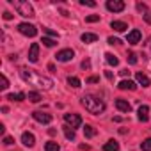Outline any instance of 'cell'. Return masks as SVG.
Wrapping results in <instances>:
<instances>
[{
    "label": "cell",
    "instance_id": "1",
    "mask_svg": "<svg viewBox=\"0 0 151 151\" xmlns=\"http://www.w3.org/2000/svg\"><path fill=\"white\" fill-rule=\"evenodd\" d=\"M20 77L25 80V82H30L37 87H43V89H52L53 82L48 78V77H43V75H39L37 71L34 69H27V68H22L20 69Z\"/></svg>",
    "mask_w": 151,
    "mask_h": 151
},
{
    "label": "cell",
    "instance_id": "2",
    "mask_svg": "<svg viewBox=\"0 0 151 151\" xmlns=\"http://www.w3.org/2000/svg\"><path fill=\"white\" fill-rule=\"evenodd\" d=\"M80 103H82V105L86 107V110L91 112V114H101V112L105 110V101L100 100L98 96H93V94H84V96L80 98Z\"/></svg>",
    "mask_w": 151,
    "mask_h": 151
},
{
    "label": "cell",
    "instance_id": "3",
    "mask_svg": "<svg viewBox=\"0 0 151 151\" xmlns=\"http://www.w3.org/2000/svg\"><path fill=\"white\" fill-rule=\"evenodd\" d=\"M11 4L14 6L16 13L20 16H25V18H32L34 16V7L27 2V0H11Z\"/></svg>",
    "mask_w": 151,
    "mask_h": 151
},
{
    "label": "cell",
    "instance_id": "4",
    "mask_svg": "<svg viewBox=\"0 0 151 151\" xmlns=\"http://www.w3.org/2000/svg\"><path fill=\"white\" fill-rule=\"evenodd\" d=\"M64 121H66V124L71 126L73 130L78 128V126L82 124V117H80L78 114H64Z\"/></svg>",
    "mask_w": 151,
    "mask_h": 151
},
{
    "label": "cell",
    "instance_id": "5",
    "mask_svg": "<svg viewBox=\"0 0 151 151\" xmlns=\"http://www.w3.org/2000/svg\"><path fill=\"white\" fill-rule=\"evenodd\" d=\"M18 30H20V34L29 36V37H34V36L37 34V29H36L32 23H20V25H18Z\"/></svg>",
    "mask_w": 151,
    "mask_h": 151
},
{
    "label": "cell",
    "instance_id": "6",
    "mask_svg": "<svg viewBox=\"0 0 151 151\" xmlns=\"http://www.w3.org/2000/svg\"><path fill=\"white\" fill-rule=\"evenodd\" d=\"M73 57H75V52L71 48H64V50L57 52V55H55V59L59 62H69V60H73Z\"/></svg>",
    "mask_w": 151,
    "mask_h": 151
},
{
    "label": "cell",
    "instance_id": "7",
    "mask_svg": "<svg viewBox=\"0 0 151 151\" xmlns=\"http://www.w3.org/2000/svg\"><path fill=\"white\" fill-rule=\"evenodd\" d=\"M107 9L110 11V13H121V11H124V2L123 0H107Z\"/></svg>",
    "mask_w": 151,
    "mask_h": 151
},
{
    "label": "cell",
    "instance_id": "8",
    "mask_svg": "<svg viewBox=\"0 0 151 151\" xmlns=\"http://www.w3.org/2000/svg\"><path fill=\"white\" fill-rule=\"evenodd\" d=\"M32 117L37 121V123H43V124H48V123H52V114H46V112H41V110H36V112H32Z\"/></svg>",
    "mask_w": 151,
    "mask_h": 151
},
{
    "label": "cell",
    "instance_id": "9",
    "mask_svg": "<svg viewBox=\"0 0 151 151\" xmlns=\"http://www.w3.org/2000/svg\"><path fill=\"white\" fill-rule=\"evenodd\" d=\"M37 59H39V45L32 43L30 48H29V60L30 62H37Z\"/></svg>",
    "mask_w": 151,
    "mask_h": 151
},
{
    "label": "cell",
    "instance_id": "10",
    "mask_svg": "<svg viewBox=\"0 0 151 151\" xmlns=\"http://www.w3.org/2000/svg\"><path fill=\"white\" fill-rule=\"evenodd\" d=\"M22 142H23L27 147H32V146L36 144V137H34L30 132H23V135H22Z\"/></svg>",
    "mask_w": 151,
    "mask_h": 151
},
{
    "label": "cell",
    "instance_id": "11",
    "mask_svg": "<svg viewBox=\"0 0 151 151\" xmlns=\"http://www.w3.org/2000/svg\"><path fill=\"white\" fill-rule=\"evenodd\" d=\"M140 37H142V34H140V30H132L130 34H128V37H126V41L130 43V45H137L139 41H140Z\"/></svg>",
    "mask_w": 151,
    "mask_h": 151
},
{
    "label": "cell",
    "instance_id": "12",
    "mask_svg": "<svg viewBox=\"0 0 151 151\" xmlns=\"http://www.w3.org/2000/svg\"><path fill=\"white\" fill-rule=\"evenodd\" d=\"M117 87H119L121 91H126V89H128V91H135V89H137V84L132 82V80H121Z\"/></svg>",
    "mask_w": 151,
    "mask_h": 151
},
{
    "label": "cell",
    "instance_id": "13",
    "mask_svg": "<svg viewBox=\"0 0 151 151\" xmlns=\"http://www.w3.org/2000/svg\"><path fill=\"white\" fill-rule=\"evenodd\" d=\"M147 119H149V107L147 105H140L139 107V121L146 123Z\"/></svg>",
    "mask_w": 151,
    "mask_h": 151
},
{
    "label": "cell",
    "instance_id": "14",
    "mask_svg": "<svg viewBox=\"0 0 151 151\" xmlns=\"http://www.w3.org/2000/svg\"><path fill=\"white\" fill-rule=\"evenodd\" d=\"M135 78H137V82H139V84H140L142 87H147V86L151 84L149 77H147V75H144V73H140V71H139V73L135 75Z\"/></svg>",
    "mask_w": 151,
    "mask_h": 151
},
{
    "label": "cell",
    "instance_id": "15",
    "mask_svg": "<svg viewBox=\"0 0 151 151\" xmlns=\"http://www.w3.org/2000/svg\"><path fill=\"white\" fill-rule=\"evenodd\" d=\"M116 107H117V110H121V112H130V110H132V105H130L126 100H116Z\"/></svg>",
    "mask_w": 151,
    "mask_h": 151
},
{
    "label": "cell",
    "instance_id": "16",
    "mask_svg": "<svg viewBox=\"0 0 151 151\" xmlns=\"http://www.w3.org/2000/svg\"><path fill=\"white\" fill-rule=\"evenodd\" d=\"M80 39H82L84 43H94V41H98V36L93 34V32H84V34L80 36Z\"/></svg>",
    "mask_w": 151,
    "mask_h": 151
},
{
    "label": "cell",
    "instance_id": "17",
    "mask_svg": "<svg viewBox=\"0 0 151 151\" xmlns=\"http://www.w3.org/2000/svg\"><path fill=\"white\" fill-rule=\"evenodd\" d=\"M110 27H112L116 32H124V30L128 29V25H126L124 22H112V23H110Z\"/></svg>",
    "mask_w": 151,
    "mask_h": 151
},
{
    "label": "cell",
    "instance_id": "18",
    "mask_svg": "<svg viewBox=\"0 0 151 151\" xmlns=\"http://www.w3.org/2000/svg\"><path fill=\"white\" fill-rule=\"evenodd\" d=\"M103 151H119V144L116 140H109V142H105Z\"/></svg>",
    "mask_w": 151,
    "mask_h": 151
},
{
    "label": "cell",
    "instance_id": "19",
    "mask_svg": "<svg viewBox=\"0 0 151 151\" xmlns=\"http://www.w3.org/2000/svg\"><path fill=\"white\" fill-rule=\"evenodd\" d=\"M62 130H64V135H66V139H68V140H75V137H77V133H75V130H73L71 126H68V124H66V126H64Z\"/></svg>",
    "mask_w": 151,
    "mask_h": 151
},
{
    "label": "cell",
    "instance_id": "20",
    "mask_svg": "<svg viewBox=\"0 0 151 151\" xmlns=\"http://www.w3.org/2000/svg\"><path fill=\"white\" fill-rule=\"evenodd\" d=\"M27 96L23 94V93H13V94H7V100H11V101H23Z\"/></svg>",
    "mask_w": 151,
    "mask_h": 151
},
{
    "label": "cell",
    "instance_id": "21",
    "mask_svg": "<svg viewBox=\"0 0 151 151\" xmlns=\"http://www.w3.org/2000/svg\"><path fill=\"white\" fill-rule=\"evenodd\" d=\"M68 84L73 87V89H78L80 86H82V82H80V78H77V77H68Z\"/></svg>",
    "mask_w": 151,
    "mask_h": 151
},
{
    "label": "cell",
    "instance_id": "22",
    "mask_svg": "<svg viewBox=\"0 0 151 151\" xmlns=\"http://www.w3.org/2000/svg\"><path fill=\"white\" fill-rule=\"evenodd\" d=\"M84 135H86L87 139L94 137V135H96V130H94V126H91V124H86V126H84Z\"/></svg>",
    "mask_w": 151,
    "mask_h": 151
},
{
    "label": "cell",
    "instance_id": "23",
    "mask_svg": "<svg viewBox=\"0 0 151 151\" xmlns=\"http://www.w3.org/2000/svg\"><path fill=\"white\" fill-rule=\"evenodd\" d=\"M59 149H60V146L57 142H53V140H48L45 144V151H59Z\"/></svg>",
    "mask_w": 151,
    "mask_h": 151
},
{
    "label": "cell",
    "instance_id": "24",
    "mask_svg": "<svg viewBox=\"0 0 151 151\" xmlns=\"http://www.w3.org/2000/svg\"><path fill=\"white\" fill-rule=\"evenodd\" d=\"M105 59H107V62H109L110 66H117V64H119V59H117L114 53H105Z\"/></svg>",
    "mask_w": 151,
    "mask_h": 151
},
{
    "label": "cell",
    "instance_id": "25",
    "mask_svg": "<svg viewBox=\"0 0 151 151\" xmlns=\"http://www.w3.org/2000/svg\"><path fill=\"white\" fill-rule=\"evenodd\" d=\"M27 98H29L32 103H39V101H41V94H39V93H36V91H30V93L27 94Z\"/></svg>",
    "mask_w": 151,
    "mask_h": 151
},
{
    "label": "cell",
    "instance_id": "26",
    "mask_svg": "<svg viewBox=\"0 0 151 151\" xmlns=\"http://www.w3.org/2000/svg\"><path fill=\"white\" fill-rule=\"evenodd\" d=\"M45 46H48V48H52V46H55L57 45V39H53V37H43V41H41Z\"/></svg>",
    "mask_w": 151,
    "mask_h": 151
},
{
    "label": "cell",
    "instance_id": "27",
    "mask_svg": "<svg viewBox=\"0 0 151 151\" xmlns=\"http://www.w3.org/2000/svg\"><path fill=\"white\" fill-rule=\"evenodd\" d=\"M140 147H142V151H151V139H146V140H142Z\"/></svg>",
    "mask_w": 151,
    "mask_h": 151
},
{
    "label": "cell",
    "instance_id": "28",
    "mask_svg": "<svg viewBox=\"0 0 151 151\" xmlns=\"http://www.w3.org/2000/svg\"><path fill=\"white\" fill-rule=\"evenodd\" d=\"M86 22H87V23H94V22H100V14H89V16L86 18Z\"/></svg>",
    "mask_w": 151,
    "mask_h": 151
},
{
    "label": "cell",
    "instance_id": "29",
    "mask_svg": "<svg viewBox=\"0 0 151 151\" xmlns=\"http://www.w3.org/2000/svg\"><path fill=\"white\" fill-rule=\"evenodd\" d=\"M43 32H45V34H48V36H52L53 39H57V37H59V34H57L55 30H52V29H46V27H43Z\"/></svg>",
    "mask_w": 151,
    "mask_h": 151
},
{
    "label": "cell",
    "instance_id": "30",
    "mask_svg": "<svg viewBox=\"0 0 151 151\" xmlns=\"http://www.w3.org/2000/svg\"><path fill=\"white\" fill-rule=\"evenodd\" d=\"M126 59H128V62H130V64H137V55H135L133 52H130V53L126 55Z\"/></svg>",
    "mask_w": 151,
    "mask_h": 151
},
{
    "label": "cell",
    "instance_id": "31",
    "mask_svg": "<svg viewBox=\"0 0 151 151\" xmlns=\"http://www.w3.org/2000/svg\"><path fill=\"white\" fill-rule=\"evenodd\" d=\"M7 87H9V80L6 75H2V86H0V89H7Z\"/></svg>",
    "mask_w": 151,
    "mask_h": 151
},
{
    "label": "cell",
    "instance_id": "32",
    "mask_svg": "<svg viewBox=\"0 0 151 151\" xmlns=\"http://www.w3.org/2000/svg\"><path fill=\"white\" fill-rule=\"evenodd\" d=\"M82 6H89V7H96V2H93V0H80Z\"/></svg>",
    "mask_w": 151,
    "mask_h": 151
},
{
    "label": "cell",
    "instance_id": "33",
    "mask_svg": "<svg viewBox=\"0 0 151 151\" xmlns=\"http://www.w3.org/2000/svg\"><path fill=\"white\" fill-rule=\"evenodd\" d=\"M137 9H139L140 13H144V14L147 13V6H146V4H140V2H139V4H137Z\"/></svg>",
    "mask_w": 151,
    "mask_h": 151
},
{
    "label": "cell",
    "instance_id": "34",
    "mask_svg": "<svg viewBox=\"0 0 151 151\" xmlns=\"http://www.w3.org/2000/svg\"><path fill=\"white\" fill-rule=\"evenodd\" d=\"M82 69H91V60H89V59H86V60L82 62Z\"/></svg>",
    "mask_w": 151,
    "mask_h": 151
},
{
    "label": "cell",
    "instance_id": "35",
    "mask_svg": "<svg viewBox=\"0 0 151 151\" xmlns=\"http://www.w3.org/2000/svg\"><path fill=\"white\" fill-rule=\"evenodd\" d=\"M13 142H14V139H13V137H4V144H6V146H11Z\"/></svg>",
    "mask_w": 151,
    "mask_h": 151
},
{
    "label": "cell",
    "instance_id": "36",
    "mask_svg": "<svg viewBox=\"0 0 151 151\" xmlns=\"http://www.w3.org/2000/svg\"><path fill=\"white\" fill-rule=\"evenodd\" d=\"M142 16H144V22H146V23H151V11H147V13L142 14Z\"/></svg>",
    "mask_w": 151,
    "mask_h": 151
},
{
    "label": "cell",
    "instance_id": "37",
    "mask_svg": "<svg viewBox=\"0 0 151 151\" xmlns=\"http://www.w3.org/2000/svg\"><path fill=\"white\" fill-rule=\"evenodd\" d=\"M121 41L117 39V37H109V45H119Z\"/></svg>",
    "mask_w": 151,
    "mask_h": 151
},
{
    "label": "cell",
    "instance_id": "38",
    "mask_svg": "<svg viewBox=\"0 0 151 151\" xmlns=\"http://www.w3.org/2000/svg\"><path fill=\"white\" fill-rule=\"evenodd\" d=\"M87 82H89V84H96V82H100V78H98V77H89Z\"/></svg>",
    "mask_w": 151,
    "mask_h": 151
},
{
    "label": "cell",
    "instance_id": "39",
    "mask_svg": "<svg viewBox=\"0 0 151 151\" xmlns=\"http://www.w3.org/2000/svg\"><path fill=\"white\" fill-rule=\"evenodd\" d=\"M2 16H4V20H11V18H13V14H11L9 11H6V13H4Z\"/></svg>",
    "mask_w": 151,
    "mask_h": 151
},
{
    "label": "cell",
    "instance_id": "40",
    "mask_svg": "<svg viewBox=\"0 0 151 151\" xmlns=\"http://www.w3.org/2000/svg\"><path fill=\"white\" fill-rule=\"evenodd\" d=\"M105 77H107L109 80H112V78H114V73H112V71H105Z\"/></svg>",
    "mask_w": 151,
    "mask_h": 151
},
{
    "label": "cell",
    "instance_id": "41",
    "mask_svg": "<svg viewBox=\"0 0 151 151\" xmlns=\"http://www.w3.org/2000/svg\"><path fill=\"white\" fill-rule=\"evenodd\" d=\"M119 75H121V77H128L130 71H128V69H121V71H119Z\"/></svg>",
    "mask_w": 151,
    "mask_h": 151
}]
</instances>
